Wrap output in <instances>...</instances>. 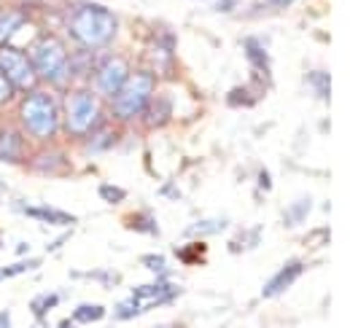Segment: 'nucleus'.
Listing matches in <instances>:
<instances>
[{
  "label": "nucleus",
  "instance_id": "nucleus-1",
  "mask_svg": "<svg viewBox=\"0 0 350 328\" xmlns=\"http://www.w3.org/2000/svg\"><path fill=\"white\" fill-rule=\"evenodd\" d=\"M116 33H119V16L108 5L84 0V3H76L68 14V36L79 49H87V51L108 49Z\"/></svg>",
  "mask_w": 350,
  "mask_h": 328
},
{
  "label": "nucleus",
  "instance_id": "nucleus-2",
  "mask_svg": "<svg viewBox=\"0 0 350 328\" xmlns=\"http://www.w3.org/2000/svg\"><path fill=\"white\" fill-rule=\"evenodd\" d=\"M62 126V108L59 100L46 92V89H30L25 92L22 102H19V129L25 132V137L30 140H54L57 132Z\"/></svg>",
  "mask_w": 350,
  "mask_h": 328
},
{
  "label": "nucleus",
  "instance_id": "nucleus-3",
  "mask_svg": "<svg viewBox=\"0 0 350 328\" xmlns=\"http://www.w3.org/2000/svg\"><path fill=\"white\" fill-rule=\"evenodd\" d=\"M62 108V129L70 137H87L92 129H97L103 124V97H97L87 86H76L65 94V100L59 102Z\"/></svg>",
  "mask_w": 350,
  "mask_h": 328
},
{
  "label": "nucleus",
  "instance_id": "nucleus-4",
  "mask_svg": "<svg viewBox=\"0 0 350 328\" xmlns=\"http://www.w3.org/2000/svg\"><path fill=\"white\" fill-rule=\"evenodd\" d=\"M30 62L41 81H46L54 89H68V83L73 79L70 76V49L65 46L59 36H51V33L41 36L30 51Z\"/></svg>",
  "mask_w": 350,
  "mask_h": 328
},
{
  "label": "nucleus",
  "instance_id": "nucleus-5",
  "mask_svg": "<svg viewBox=\"0 0 350 328\" xmlns=\"http://www.w3.org/2000/svg\"><path fill=\"white\" fill-rule=\"evenodd\" d=\"M154 89H157V79L151 70H132L124 86L111 97V116L116 122L140 119L148 100L154 97Z\"/></svg>",
  "mask_w": 350,
  "mask_h": 328
},
{
  "label": "nucleus",
  "instance_id": "nucleus-6",
  "mask_svg": "<svg viewBox=\"0 0 350 328\" xmlns=\"http://www.w3.org/2000/svg\"><path fill=\"white\" fill-rule=\"evenodd\" d=\"M0 73L14 86V92H30L38 83L30 54L14 43H0Z\"/></svg>",
  "mask_w": 350,
  "mask_h": 328
},
{
  "label": "nucleus",
  "instance_id": "nucleus-7",
  "mask_svg": "<svg viewBox=\"0 0 350 328\" xmlns=\"http://www.w3.org/2000/svg\"><path fill=\"white\" fill-rule=\"evenodd\" d=\"M130 65H127V59L124 57H105V59H100L97 65H94V70H92V92L97 94V97H113L124 81H127V76H130Z\"/></svg>",
  "mask_w": 350,
  "mask_h": 328
},
{
  "label": "nucleus",
  "instance_id": "nucleus-8",
  "mask_svg": "<svg viewBox=\"0 0 350 328\" xmlns=\"http://www.w3.org/2000/svg\"><path fill=\"white\" fill-rule=\"evenodd\" d=\"M302 272H305V264L302 261H288V264H283L262 288V296L264 299H278V296H283L288 288L294 286L299 277H302Z\"/></svg>",
  "mask_w": 350,
  "mask_h": 328
},
{
  "label": "nucleus",
  "instance_id": "nucleus-9",
  "mask_svg": "<svg viewBox=\"0 0 350 328\" xmlns=\"http://www.w3.org/2000/svg\"><path fill=\"white\" fill-rule=\"evenodd\" d=\"M27 159V140L22 129L0 126V162L22 164Z\"/></svg>",
  "mask_w": 350,
  "mask_h": 328
},
{
  "label": "nucleus",
  "instance_id": "nucleus-10",
  "mask_svg": "<svg viewBox=\"0 0 350 328\" xmlns=\"http://www.w3.org/2000/svg\"><path fill=\"white\" fill-rule=\"evenodd\" d=\"M243 51H245V57H248V65H251V70L256 73V79H262L264 86H269L272 57H269L267 46H264L259 38H245V41H243Z\"/></svg>",
  "mask_w": 350,
  "mask_h": 328
},
{
  "label": "nucleus",
  "instance_id": "nucleus-11",
  "mask_svg": "<svg viewBox=\"0 0 350 328\" xmlns=\"http://www.w3.org/2000/svg\"><path fill=\"white\" fill-rule=\"evenodd\" d=\"M30 169L38 175H65L70 169V159L62 148H44L33 156Z\"/></svg>",
  "mask_w": 350,
  "mask_h": 328
},
{
  "label": "nucleus",
  "instance_id": "nucleus-12",
  "mask_svg": "<svg viewBox=\"0 0 350 328\" xmlns=\"http://www.w3.org/2000/svg\"><path fill=\"white\" fill-rule=\"evenodd\" d=\"M140 119H143V124L148 129H162L165 124L173 119V102H170V97H165V94L151 97L148 105H146V111L140 113Z\"/></svg>",
  "mask_w": 350,
  "mask_h": 328
},
{
  "label": "nucleus",
  "instance_id": "nucleus-13",
  "mask_svg": "<svg viewBox=\"0 0 350 328\" xmlns=\"http://www.w3.org/2000/svg\"><path fill=\"white\" fill-rule=\"evenodd\" d=\"M84 143H87L89 156H97V154L111 151V148L119 143V132H116V126H111V124H100L97 129H92L87 137H84Z\"/></svg>",
  "mask_w": 350,
  "mask_h": 328
},
{
  "label": "nucleus",
  "instance_id": "nucleus-14",
  "mask_svg": "<svg viewBox=\"0 0 350 328\" xmlns=\"http://www.w3.org/2000/svg\"><path fill=\"white\" fill-rule=\"evenodd\" d=\"M25 215L33 218V221H44L49 226H76V215L65 213V210H57V207H49V205H25Z\"/></svg>",
  "mask_w": 350,
  "mask_h": 328
},
{
  "label": "nucleus",
  "instance_id": "nucleus-15",
  "mask_svg": "<svg viewBox=\"0 0 350 328\" xmlns=\"http://www.w3.org/2000/svg\"><path fill=\"white\" fill-rule=\"evenodd\" d=\"M27 14L22 8H14V5H5L0 8V43H11V38L27 25Z\"/></svg>",
  "mask_w": 350,
  "mask_h": 328
},
{
  "label": "nucleus",
  "instance_id": "nucleus-16",
  "mask_svg": "<svg viewBox=\"0 0 350 328\" xmlns=\"http://www.w3.org/2000/svg\"><path fill=\"white\" fill-rule=\"evenodd\" d=\"M229 226V221L226 218H200V221H194L191 226H186L183 229V237L186 240H197V237H211V234H219Z\"/></svg>",
  "mask_w": 350,
  "mask_h": 328
},
{
  "label": "nucleus",
  "instance_id": "nucleus-17",
  "mask_svg": "<svg viewBox=\"0 0 350 328\" xmlns=\"http://www.w3.org/2000/svg\"><path fill=\"white\" fill-rule=\"evenodd\" d=\"M310 207H312V200H310V197H299L294 205H288L283 210V226H286V229L302 226L305 218L310 215Z\"/></svg>",
  "mask_w": 350,
  "mask_h": 328
},
{
  "label": "nucleus",
  "instance_id": "nucleus-18",
  "mask_svg": "<svg viewBox=\"0 0 350 328\" xmlns=\"http://www.w3.org/2000/svg\"><path fill=\"white\" fill-rule=\"evenodd\" d=\"M307 86H310V94L318 97V100H329L332 94V76L326 70H310L307 73Z\"/></svg>",
  "mask_w": 350,
  "mask_h": 328
},
{
  "label": "nucleus",
  "instance_id": "nucleus-19",
  "mask_svg": "<svg viewBox=\"0 0 350 328\" xmlns=\"http://www.w3.org/2000/svg\"><path fill=\"white\" fill-rule=\"evenodd\" d=\"M127 226H130L132 232H137V234L159 237V223H157V218H154L151 213H137L135 218H130V221H127Z\"/></svg>",
  "mask_w": 350,
  "mask_h": 328
},
{
  "label": "nucleus",
  "instance_id": "nucleus-20",
  "mask_svg": "<svg viewBox=\"0 0 350 328\" xmlns=\"http://www.w3.org/2000/svg\"><path fill=\"white\" fill-rule=\"evenodd\" d=\"M103 315H105V307H100V304H79L76 310H73V323H97V320H103Z\"/></svg>",
  "mask_w": 350,
  "mask_h": 328
},
{
  "label": "nucleus",
  "instance_id": "nucleus-21",
  "mask_svg": "<svg viewBox=\"0 0 350 328\" xmlns=\"http://www.w3.org/2000/svg\"><path fill=\"white\" fill-rule=\"evenodd\" d=\"M57 304H59V293H44V296H38V299L30 301V312H33L38 320H44L46 312L54 310Z\"/></svg>",
  "mask_w": 350,
  "mask_h": 328
},
{
  "label": "nucleus",
  "instance_id": "nucleus-22",
  "mask_svg": "<svg viewBox=\"0 0 350 328\" xmlns=\"http://www.w3.org/2000/svg\"><path fill=\"white\" fill-rule=\"evenodd\" d=\"M256 102V97L245 89V86H234L229 94H226V105L229 108H251Z\"/></svg>",
  "mask_w": 350,
  "mask_h": 328
},
{
  "label": "nucleus",
  "instance_id": "nucleus-23",
  "mask_svg": "<svg viewBox=\"0 0 350 328\" xmlns=\"http://www.w3.org/2000/svg\"><path fill=\"white\" fill-rule=\"evenodd\" d=\"M97 194H100V200L108 202V205H122V202L127 200V191H124L122 186H113V183H100Z\"/></svg>",
  "mask_w": 350,
  "mask_h": 328
},
{
  "label": "nucleus",
  "instance_id": "nucleus-24",
  "mask_svg": "<svg viewBox=\"0 0 350 328\" xmlns=\"http://www.w3.org/2000/svg\"><path fill=\"white\" fill-rule=\"evenodd\" d=\"M259 234H262V229L256 226V229H251V232H243V234H240V237H243L240 243L232 240L226 247H229V253H245V250H251V247L259 245Z\"/></svg>",
  "mask_w": 350,
  "mask_h": 328
},
{
  "label": "nucleus",
  "instance_id": "nucleus-25",
  "mask_svg": "<svg viewBox=\"0 0 350 328\" xmlns=\"http://www.w3.org/2000/svg\"><path fill=\"white\" fill-rule=\"evenodd\" d=\"M38 266V258H27V261H16V264H8L0 269V280H8V277H16V275H25L30 269Z\"/></svg>",
  "mask_w": 350,
  "mask_h": 328
},
{
  "label": "nucleus",
  "instance_id": "nucleus-26",
  "mask_svg": "<svg viewBox=\"0 0 350 328\" xmlns=\"http://www.w3.org/2000/svg\"><path fill=\"white\" fill-rule=\"evenodd\" d=\"M205 243H191V245H186V247H180L178 250V256H180V261L183 264H200L202 261V256H205Z\"/></svg>",
  "mask_w": 350,
  "mask_h": 328
},
{
  "label": "nucleus",
  "instance_id": "nucleus-27",
  "mask_svg": "<svg viewBox=\"0 0 350 328\" xmlns=\"http://www.w3.org/2000/svg\"><path fill=\"white\" fill-rule=\"evenodd\" d=\"M294 5V0H256V5L248 11V14H269V11H283Z\"/></svg>",
  "mask_w": 350,
  "mask_h": 328
},
{
  "label": "nucleus",
  "instance_id": "nucleus-28",
  "mask_svg": "<svg viewBox=\"0 0 350 328\" xmlns=\"http://www.w3.org/2000/svg\"><path fill=\"white\" fill-rule=\"evenodd\" d=\"M140 264H143L146 269H151V272H157V275H167V258H165V256H157V253H148V256H143V258H140Z\"/></svg>",
  "mask_w": 350,
  "mask_h": 328
},
{
  "label": "nucleus",
  "instance_id": "nucleus-29",
  "mask_svg": "<svg viewBox=\"0 0 350 328\" xmlns=\"http://www.w3.org/2000/svg\"><path fill=\"white\" fill-rule=\"evenodd\" d=\"M14 100V86L5 81V76L0 73V105H8Z\"/></svg>",
  "mask_w": 350,
  "mask_h": 328
},
{
  "label": "nucleus",
  "instance_id": "nucleus-30",
  "mask_svg": "<svg viewBox=\"0 0 350 328\" xmlns=\"http://www.w3.org/2000/svg\"><path fill=\"white\" fill-rule=\"evenodd\" d=\"M162 197H170V200H178L180 194H178V189H175L173 183H167V186H162Z\"/></svg>",
  "mask_w": 350,
  "mask_h": 328
},
{
  "label": "nucleus",
  "instance_id": "nucleus-31",
  "mask_svg": "<svg viewBox=\"0 0 350 328\" xmlns=\"http://www.w3.org/2000/svg\"><path fill=\"white\" fill-rule=\"evenodd\" d=\"M0 328H14V323H11V312H8V310L0 312Z\"/></svg>",
  "mask_w": 350,
  "mask_h": 328
},
{
  "label": "nucleus",
  "instance_id": "nucleus-32",
  "mask_svg": "<svg viewBox=\"0 0 350 328\" xmlns=\"http://www.w3.org/2000/svg\"><path fill=\"white\" fill-rule=\"evenodd\" d=\"M234 5H237V3H234V0H224V3H216V5H213V8H216V11H232V8H234Z\"/></svg>",
  "mask_w": 350,
  "mask_h": 328
},
{
  "label": "nucleus",
  "instance_id": "nucleus-33",
  "mask_svg": "<svg viewBox=\"0 0 350 328\" xmlns=\"http://www.w3.org/2000/svg\"><path fill=\"white\" fill-rule=\"evenodd\" d=\"M259 186H262V189H269V186H272V183H269V175H267V172H259Z\"/></svg>",
  "mask_w": 350,
  "mask_h": 328
},
{
  "label": "nucleus",
  "instance_id": "nucleus-34",
  "mask_svg": "<svg viewBox=\"0 0 350 328\" xmlns=\"http://www.w3.org/2000/svg\"><path fill=\"white\" fill-rule=\"evenodd\" d=\"M57 328H79V326H76L73 320H62V323H59V326H57Z\"/></svg>",
  "mask_w": 350,
  "mask_h": 328
},
{
  "label": "nucleus",
  "instance_id": "nucleus-35",
  "mask_svg": "<svg viewBox=\"0 0 350 328\" xmlns=\"http://www.w3.org/2000/svg\"><path fill=\"white\" fill-rule=\"evenodd\" d=\"M159 328H186V326H180V323H173V326H159Z\"/></svg>",
  "mask_w": 350,
  "mask_h": 328
},
{
  "label": "nucleus",
  "instance_id": "nucleus-36",
  "mask_svg": "<svg viewBox=\"0 0 350 328\" xmlns=\"http://www.w3.org/2000/svg\"><path fill=\"white\" fill-rule=\"evenodd\" d=\"M3 191H5V186H3V183H0V194H3Z\"/></svg>",
  "mask_w": 350,
  "mask_h": 328
}]
</instances>
